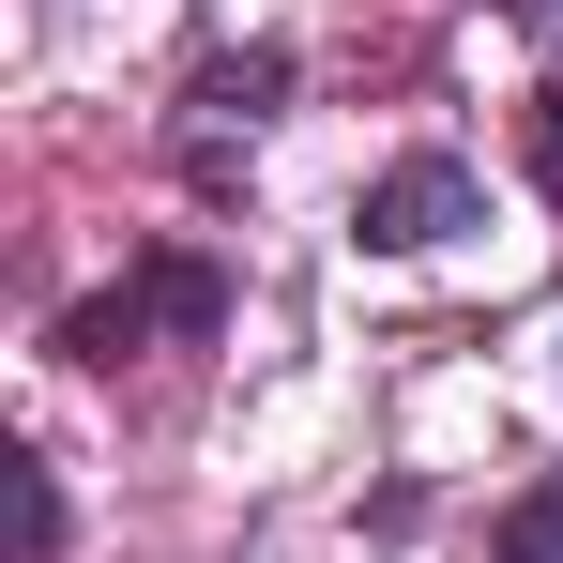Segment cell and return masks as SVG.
Returning a JSON list of instances; mask_svg holds the SVG:
<instances>
[{"instance_id":"cell-1","label":"cell","mask_w":563,"mask_h":563,"mask_svg":"<svg viewBox=\"0 0 563 563\" xmlns=\"http://www.w3.org/2000/svg\"><path fill=\"white\" fill-rule=\"evenodd\" d=\"M153 320H168V335H213V320H229V275H213V260H153L137 289L77 305V320H62V351H77V366H122V351H137Z\"/></svg>"},{"instance_id":"cell-2","label":"cell","mask_w":563,"mask_h":563,"mask_svg":"<svg viewBox=\"0 0 563 563\" xmlns=\"http://www.w3.org/2000/svg\"><path fill=\"white\" fill-rule=\"evenodd\" d=\"M351 229H366L380 260H427V244H457V229H487V184H472L457 153H396V168L366 184V213H351Z\"/></svg>"},{"instance_id":"cell-3","label":"cell","mask_w":563,"mask_h":563,"mask_svg":"<svg viewBox=\"0 0 563 563\" xmlns=\"http://www.w3.org/2000/svg\"><path fill=\"white\" fill-rule=\"evenodd\" d=\"M275 92H289V46H244V62H198V122H184V168H198V184H229V122L260 137V122H275Z\"/></svg>"},{"instance_id":"cell-4","label":"cell","mask_w":563,"mask_h":563,"mask_svg":"<svg viewBox=\"0 0 563 563\" xmlns=\"http://www.w3.org/2000/svg\"><path fill=\"white\" fill-rule=\"evenodd\" d=\"M487 563H563V472L518 503V518H503V533H487Z\"/></svg>"},{"instance_id":"cell-5","label":"cell","mask_w":563,"mask_h":563,"mask_svg":"<svg viewBox=\"0 0 563 563\" xmlns=\"http://www.w3.org/2000/svg\"><path fill=\"white\" fill-rule=\"evenodd\" d=\"M533 184L563 198V77H549V92H533Z\"/></svg>"},{"instance_id":"cell-6","label":"cell","mask_w":563,"mask_h":563,"mask_svg":"<svg viewBox=\"0 0 563 563\" xmlns=\"http://www.w3.org/2000/svg\"><path fill=\"white\" fill-rule=\"evenodd\" d=\"M487 15H518V31H549V15H563V0H487Z\"/></svg>"}]
</instances>
